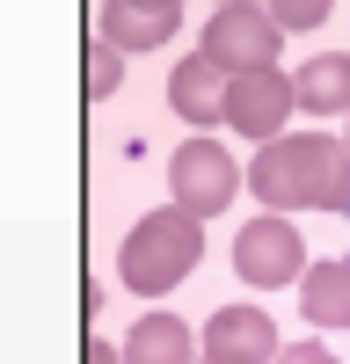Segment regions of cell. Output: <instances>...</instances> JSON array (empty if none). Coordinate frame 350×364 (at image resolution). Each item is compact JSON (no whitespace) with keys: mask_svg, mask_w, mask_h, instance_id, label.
I'll list each match as a JSON object with an SVG mask.
<instances>
[{"mask_svg":"<svg viewBox=\"0 0 350 364\" xmlns=\"http://www.w3.org/2000/svg\"><path fill=\"white\" fill-rule=\"evenodd\" d=\"M248 190L285 219V211H350V154L329 132L270 139L248 161Z\"/></svg>","mask_w":350,"mask_h":364,"instance_id":"6da1fadb","label":"cell"},{"mask_svg":"<svg viewBox=\"0 0 350 364\" xmlns=\"http://www.w3.org/2000/svg\"><path fill=\"white\" fill-rule=\"evenodd\" d=\"M197 255H204V219L161 204V211H146V219L124 233V248H117V277H124V291H139V299H168L197 269Z\"/></svg>","mask_w":350,"mask_h":364,"instance_id":"7a4b0ae2","label":"cell"},{"mask_svg":"<svg viewBox=\"0 0 350 364\" xmlns=\"http://www.w3.org/2000/svg\"><path fill=\"white\" fill-rule=\"evenodd\" d=\"M277 44H285V29L270 22V8H255V0H226V8H212V22H204V58H212L226 80L277 66Z\"/></svg>","mask_w":350,"mask_h":364,"instance_id":"3957f363","label":"cell"},{"mask_svg":"<svg viewBox=\"0 0 350 364\" xmlns=\"http://www.w3.org/2000/svg\"><path fill=\"white\" fill-rule=\"evenodd\" d=\"M168 190H175V211H190V219H212L241 197V168L219 139H183L168 161Z\"/></svg>","mask_w":350,"mask_h":364,"instance_id":"277c9868","label":"cell"},{"mask_svg":"<svg viewBox=\"0 0 350 364\" xmlns=\"http://www.w3.org/2000/svg\"><path fill=\"white\" fill-rule=\"evenodd\" d=\"M233 269H241V284H255V291L299 284V277H307V240H299V226L277 219V211L248 219L241 240H233Z\"/></svg>","mask_w":350,"mask_h":364,"instance_id":"5b68a950","label":"cell"},{"mask_svg":"<svg viewBox=\"0 0 350 364\" xmlns=\"http://www.w3.org/2000/svg\"><path fill=\"white\" fill-rule=\"evenodd\" d=\"M285 117H292V73L262 66V73H233L226 80V124L241 139H285Z\"/></svg>","mask_w":350,"mask_h":364,"instance_id":"8992f818","label":"cell"},{"mask_svg":"<svg viewBox=\"0 0 350 364\" xmlns=\"http://www.w3.org/2000/svg\"><path fill=\"white\" fill-rule=\"evenodd\" d=\"M175 22H183L175 0H102L95 8V37L110 51H154V44L175 37Z\"/></svg>","mask_w":350,"mask_h":364,"instance_id":"52a82bcc","label":"cell"},{"mask_svg":"<svg viewBox=\"0 0 350 364\" xmlns=\"http://www.w3.org/2000/svg\"><path fill=\"white\" fill-rule=\"evenodd\" d=\"M285 343H277V321L262 306H219L204 321V357H226V364H270Z\"/></svg>","mask_w":350,"mask_h":364,"instance_id":"ba28073f","label":"cell"},{"mask_svg":"<svg viewBox=\"0 0 350 364\" xmlns=\"http://www.w3.org/2000/svg\"><path fill=\"white\" fill-rule=\"evenodd\" d=\"M168 109L183 117V124H197V132L226 124V73H219L204 51H190L183 66L168 73Z\"/></svg>","mask_w":350,"mask_h":364,"instance_id":"9c48e42d","label":"cell"},{"mask_svg":"<svg viewBox=\"0 0 350 364\" xmlns=\"http://www.w3.org/2000/svg\"><path fill=\"white\" fill-rule=\"evenodd\" d=\"M292 109L314 117H350V51H321L292 73Z\"/></svg>","mask_w":350,"mask_h":364,"instance_id":"30bf717a","label":"cell"},{"mask_svg":"<svg viewBox=\"0 0 350 364\" xmlns=\"http://www.w3.org/2000/svg\"><path fill=\"white\" fill-rule=\"evenodd\" d=\"M124 364H197V343L175 314H139L124 336Z\"/></svg>","mask_w":350,"mask_h":364,"instance_id":"8fae6325","label":"cell"},{"mask_svg":"<svg viewBox=\"0 0 350 364\" xmlns=\"http://www.w3.org/2000/svg\"><path fill=\"white\" fill-rule=\"evenodd\" d=\"M299 299H307V314H314L321 328H350V262H336V255L307 262Z\"/></svg>","mask_w":350,"mask_h":364,"instance_id":"7c38bea8","label":"cell"},{"mask_svg":"<svg viewBox=\"0 0 350 364\" xmlns=\"http://www.w3.org/2000/svg\"><path fill=\"white\" fill-rule=\"evenodd\" d=\"M117 80H124V51H110V44L95 37V44H88V95H95V102L117 95Z\"/></svg>","mask_w":350,"mask_h":364,"instance_id":"4fadbf2b","label":"cell"},{"mask_svg":"<svg viewBox=\"0 0 350 364\" xmlns=\"http://www.w3.org/2000/svg\"><path fill=\"white\" fill-rule=\"evenodd\" d=\"M270 22L277 29H321V22H329V0H277Z\"/></svg>","mask_w":350,"mask_h":364,"instance_id":"5bb4252c","label":"cell"},{"mask_svg":"<svg viewBox=\"0 0 350 364\" xmlns=\"http://www.w3.org/2000/svg\"><path fill=\"white\" fill-rule=\"evenodd\" d=\"M270 364H336V350H329V343H285Z\"/></svg>","mask_w":350,"mask_h":364,"instance_id":"9a60e30c","label":"cell"},{"mask_svg":"<svg viewBox=\"0 0 350 364\" xmlns=\"http://www.w3.org/2000/svg\"><path fill=\"white\" fill-rule=\"evenodd\" d=\"M80 364H124V350H117V343H88V357Z\"/></svg>","mask_w":350,"mask_h":364,"instance_id":"2e32d148","label":"cell"},{"mask_svg":"<svg viewBox=\"0 0 350 364\" xmlns=\"http://www.w3.org/2000/svg\"><path fill=\"white\" fill-rule=\"evenodd\" d=\"M197 364H226V357H197Z\"/></svg>","mask_w":350,"mask_h":364,"instance_id":"e0dca14e","label":"cell"},{"mask_svg":"<svg viewBox=\"0 0 350 364\" xmlns=\"http://www.w3.org/2000/svg\"><path fill=\"white\" fill-rule=\"evenodd\" d=\"M343 154H350V139H343Z\"/></svg>","mask_w":350,"mask_h":364,"instance_id":"ac0fdd59","label":"cell"}]
</instances>
